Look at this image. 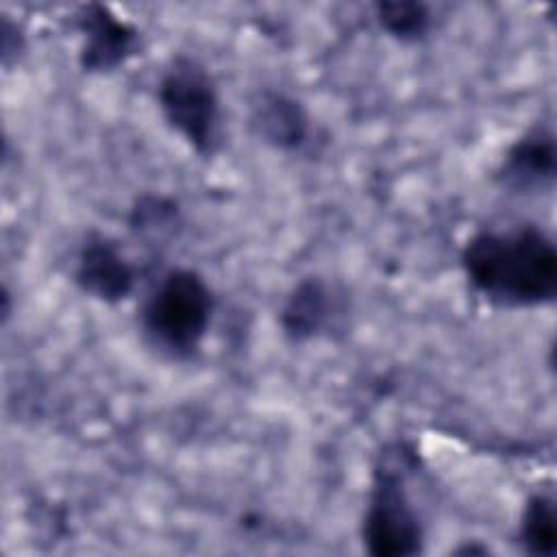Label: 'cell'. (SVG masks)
<instances>
[{"instance_id":"6da1fadb","label":"cell","mask_w":557,"mask_h":557,"mask_svg":"<svg viewBox=\"0 0 557 557\" xmlns=\"http://www.w3.org/2000/svg\"><path fill=\"white\" fill-rule=\"evenodd\" d=\"M470 287L507 309L548 305L557 296V250L535 224L476 231L461 250Z\"/></svg>"},{"instance_id":"7a4b0ae2","label":"cell","mask_w":557,"mask_h":557,"mask_svg":"<svg viewBox=\"0 0 557 557\" xmlns=\"http://www.w3.org/2000/svg\"><path fill=\"white\" fill-rule=\"evenodd\" d=\"M416 468L418 457L403 442L385 446L376 459L361 522L363 546L374 557H413L424 548L422 520L407 494Z\"/></svg>"},{"instance_id":"3957f363","label":"cell","mask_w":557,"mask_h":557,"mask_svg":"<svg viewBox=\"0 0 557 557\" xmlns=\"http://www.w3.org/2000/svg\"><path fill=\"white\" fill-rule=\"evenodd\" d=\"M213 305V292L196 270H168L141 305L144 335L161 352L187 359L209 331Z\"/></svg>"},{"instance_id":"277c9868","label":"cell","mask_w":557,"mask_h":557,"mask_svg":"<svg viewBox=\"0 0 557 557\" xmlns=\"http://www.w3.org/2000/svg\"><path fill=\"white\" fill-rule=\"evenodd\" d=\"M159 109L168 126L198 154H211L220 144L222 109L211 74L194 59L178 57L157 87Z\"/></svg>"},{"instance_id":"5b68a950","label":"cell","mask_w":557,"mask_h":557,"mask_svg":"<svg viewBox=\"0 0 557 557\" xmlns=\"http://www.w3.org/2000/svg\"><path fill=\"white\" fill-rule=\"evenodd\" d=\"M78 30L83 39L78 61L85 72H113L137 52V30L109 7H83L78 13Z\"/></svg>"},{"instance_id":"8992f818","label":"cell","mask_w":557,"mask_h":557,"mask_svg":"<svg viewBox=\"0 0 557 557\" xmlns=\"http://www.w3.org/2000/svg\"><path fill=\"white\" fill-rule=\"evenodd\" d=\"M74 281L91 298L117 302L133 292L135 272L115 242L94 233L78 250Z\"/></svg>"},{"instance_id":"52a82bcc","label":"cell","mask_w":557,"mask_h":557,"mask_svg":"<svg viewBox=\"0 0 557 557\" xmlns=\"http://www.w3.org/2000/svg\"><path fill=\"white\" fill-rule=\"evenodd\" d=\"M555 157L553 131L535 126L511 144L500 165V178L518 191L542 189L555 178Z\"/></svg>"},{"instance_id":"ba28073f","label":"cell","mask_w":557,"mask_h":557,"mask_svg":"<svg viewBox=\"0 0 557 557\" xmlns=\"http://www.w3.org/2000/svg\"><path fill=\"white\" fill-rule=\"evenodd\" d=\"M252 124L263 141L281 150H296L309 137L305 107L281 91H263L252 104Z\"/></svg>"},{"instance_id":"9c48e42d","label":"cell","mask_w":557,"mask_h":557,"mask_svg":"<svg viewBox=\"0 0 557 557\" xmlns=\"http://www.w3.org/2000/svg\"><path fill=\"white\" fill-rule=\"evenodd\" d=\"M331 318V292L320 276L302 278L281 309L283 335L292 342L315 337Z\"/></svg>"},{"instance_id":"30bf717a","label":"cell","mask_w":557,"mask_h":557,"mask_svg":"<svg viewBox=\"0 0 557 557\" xmlns=\"http://www.w3.org/2000/svg\"><path fill=\"white\" fill-rule=\"evenodd\" d=\"M520 542L529 555L553 557L557 550L555 500L548 494H533L522 511Z\"/></svg>"},{"instance_id":"8fae6325","label":"cell","mask_w":557,"mask_h":557,"mask_svg":"<svg viewBox=\"0 0 557 557\" xmlns=\"http://www.w3.org/2000/svg\"><path fill=\"white\" fill-rule=\"evenodd\" d=\"M374 13L381 28L398 41H418L431 28V13L422 2H411V0L379 2L374 7Z\"/></svg>"},{"instance_id":"7c38bea8","label":"cell","mask_w":557,"mask_h":557,"mask_svg":"<svg viewBox=\"0 0 557 557\" xmlns=\"http://www.w3.org/2000/svg\"><path fill=\"white\" fill-rule=\"evenodd\" d=\"M174 222H176L174 205L170 200H163V198H157V196L141 198L137 202V207L133 209V218H131L133 228L141 231V233L165 231Z\"/></svg>"}]
</instances>
